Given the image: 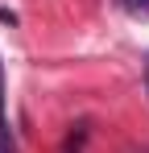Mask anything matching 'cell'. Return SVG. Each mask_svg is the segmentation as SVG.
Segmentation results:
<instances>
[{
	"label": "cell",
	"mask_w": 149,
	"mask_h": 153,
	"mask_svg": "<svg viewBox=\"0 0 149 153\" xmlns=\"http://www.w3.org/2000/svg\"><path fill=\"white\" fill-rule=\"evenodd\" d=\"M0 137L13 141V132H8V116H4V66H0Z\"/></svg>",
	"instance_id": "cell-1"
},
{
	"label": "cell",
	"mask_w": 149,
	"mask_h": 153,
	"mask_svg": "<svg viewBox=\"0 0 149 153\" xmlns=\"http://www.w3.org/2000/svg\"><path fill=\"white\" fill-rule=\"evenodd\" d=\"M0 153H17V145H13V141H4V137H0Z\"/></svg>",
	"instance_id": "cell-3"
},
{
	"label": "cell",
	"mask_w": 149,
	"mask_h": 153,
	"mask_svg": "<svg viewBox=\"0 0 149 153\" xmlns=\"http://www.w3.org/2000/svg\"><path fill=\"white\" fill-rule=\"evenodd\" d=\"M120 4L133 13V17H145V21H149V0H120Z\"/></svg>",
	"instance_id": "cell-2"
}]
</instances>
